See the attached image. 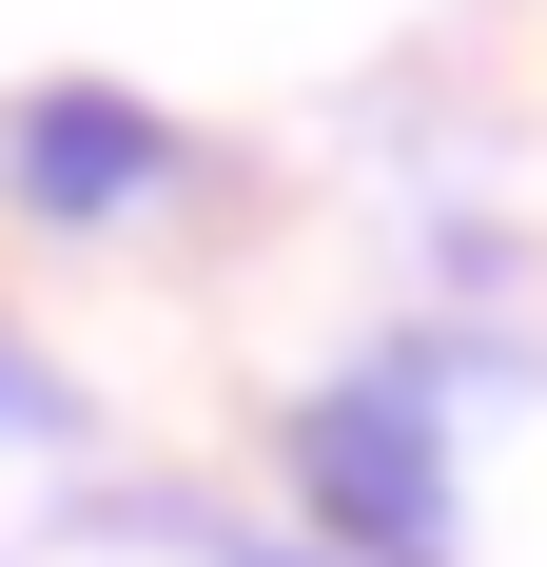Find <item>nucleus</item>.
Segmentation results:
<instances>
[{
    "mask_svg": "<svg viewBox=\"0 0 547 567\" xmlns=\"http://www.w3.org/2000/svg\"><path fill=\"white\" fill-rule=\"evenodd\" d=\"M157 176H176V137L117 117V99H40L20 117V196H40V216H137Z\"/></svg>",
    "mask_w": 547,
    "mask_h": 567,
    "instance_id": "f03ea898",
    "label": "nucleus"
},
{
    "mask_svg": "<svg viewBox=\"0 0 547 567\" xmlns=\"http://www.w3.org/2000/svg\"><path fill=\"white\" fill-rule=\"evenodd\" d=\"M293 470H313V509L352 528L372 567H431V548H450V431H431V352H372L352 392H313Z\"/></svg>",
    "mask_w": 547,
    "mask_h": 567,
    "instance_id": "f257e3e1",
    "label": "nucleus"
}]
</instances>
